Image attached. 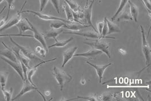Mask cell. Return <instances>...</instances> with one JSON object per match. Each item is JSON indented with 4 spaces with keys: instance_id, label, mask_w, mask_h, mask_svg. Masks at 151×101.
<instances>
[{
    "instance_id": "ffe728a7",
    "label": "cell",
    "mask_w": 151,
    "mask_h": 101,
    "mask_svg": "<svg viewBox=\"0 0 151 101\" xmlns=\"http://www.w3.org/2000/svg\"><path fill=\"white\" fill-rule=\"evenodd\" d=\"M106 22H107L108 28V32L107 35H109L110 34L119 33L121 32V29L118 27V26L110 20H108L107 18H106Z\"/></svg>"
},
{
    "instance_id": "3957f363",
    "label": "cell",
    "mask_w": 151,
    "mask_h": 101,
    "mask_svg": "<svg viewBox=\"0 0 151 101\" xmlns=\"http://www.w3.org/2000/svg\"><path fill=\"white\" fill-rule=\"evenodd\" d=\"M140 28L142 37V51L145 60V64L147 66V67H148L150 66L151 64V47L149 45V43L147 40L144 28L142 25L140 26Z\"/></svg>"
},
{
    "instance_id": "ba28073f",
    "label": "cell",
    "mask_w": 151,
    "mask_h": 101,
    "mask_svg": "<svg viewBox=\"0 0 151 101\" xmlns=\"http://www.w3.org/2000/svg\"><path fill=\"white\" fill-rule=\"evenodd\" d=\"M27 1H25L24 3L23 4V5L22 7V8L21 9V10L18 11H17V13L16 15H15L14 16H13L11 19L10 20H9L7 23L5 24L1 28H0V32H2L6 29H7L11 27L15 26L20 20L21 19V15H22V11L23 9V7L24 6L25 4H26Z\"/></svg>"
},
{
    "instance_id": "9c48e42d",
    "label": "cell",
    "mask_w": 151,
    "mask_h": 101,
    "mask_svg": "<svg viewBox=\"0 0 151 101\" xmlns=\"http://www.w3.org/2000/svg\"><path fill=\"white\" fill-rule=\"evenodd\" d=\"M32 90L38 91V88L36 87V86H34L31 83H30V82L27 79H24L23 81V85L21 89V92L13 99H12V101H15L23 96V95H25L26 93Z\"/></svg>"
},
{
    "instance_id": "cb8c5ba5",
    "label": "cell",
    "mask_w": 151,
    "mask_h": 101,
    "mask_svg": "<svg viewBox=\"0 0 151 101\" xmlns=\"http://www.w3.org/2000/svg\"><path fill=\"white\" fill-rule=\"evenodd\" d=\"M69 5L72 11L74 13H81L82 10L81 9L80 6L72 0H64Z\"/></svg>"
},
{
    "instance_id": "ac0fdd59",
    "label": "cell",
    "mask_w": 151,
    "mask_h": 101,
    "mask_svg": "<svg viewBox=\"0 0 151 101\" xmlns=\"http://www.w3.org/2000/svg\"><path fill=\"white\" fill-rule=\"evenodd\" d=\"M19 29L20 34H23L27 31H32V29L28 23L27 20L24 19H21V20L15 25Z\"/></svg>"
},
{
    "instance_id": "4fadbf2b",
    "label": "cell",
    "mask_w": 151,
    "mask_h": 101,
    "mask_svg": "<svg viewBox=\"0 0 151 101\" xmlns=\"http://www.w3.org/2000/svg\"><path fill=\"white\" fill-rule=\"evenodd\" d=\"M56 59H57V58H53L52 59H50V60H48V61H41L40 63H39L37 65L35 66L34 67L32 68H28V70L27 72V78L28 80L29 81L30 83H31L32 85H34V86H36L35 84L33 82L32 80V77L34 76L35 73L36 72V71L37 69V68L39 67V66H41L42 64H45V63H48V62H49L55 61Z\"/></svg>"
},
{
    "instance_id": "7c38bea8",
    "label": "cell",
    "mask_w": 151,
    "mask_h": 101,
    "mask_svg": "<svg viewBox=\"0 0 151 101\" xmlns=\"http://www.w3.org/2000/svg\"><path fill=\"white\" fill-rule=\"evenodd\" d=\"M86 63L88 64L90 66H91L92 67L94 68L96 70V73L99 77V82L101 83V80L103 79V77L104 73L105 70L109 66H110V65L112 64L111 63H109L108 64H106V65H104V66H98L94 64H92V63L89 62L88 61H86Z\"/></svg>"
},
{
    "instance_id": "8d00e7d4",
    "label": "cell",
    "mask_w": 151,
    "mask_h": 101,
    "mask_svg": "<svg viewBox=\"0 0 151 101\" xmlns=\"http://www.w3.org/2000/svg\"><path fill=\"white\" fill-rule=\"evenodd\" d=\"M49 0H40V11H42L47 6Z\"/></svg>"
},
{
    "instance_id": "5b68a950",
    "label": "cell",
    "mask_w": 151,
    "mask_h": 101,
    "mask_svg": "<svg viewBox=\"0 0 151 101\" xmlns=\"http://www.w3.org/2000/svg\"><path fill=\"white\" fill-rule=\"evenodd\" d=\"M25 19L27 20L28 23L29 24V25L30 26V27L32 29V32H34V36L33 37H34L35 39H36V40L38 41L42 46V47H44L45 50L47 51V52L48 53V47L46 42L45 40V38L44 37V34H41V32H40L38 29L35 27L31 23V21L28 19L27 18H25Z\"/></svg>"
},
{
    "instance_id": "2e32d148",
    "label": "cell",
    "mask_w": 151,
    "mask_h": 101,
    "mask_svg": "<svg viewBox=\"0 0 151 101\" xmlns=\"http://www.w3.org/2000/svg\"><path fill=\"white\" fill-rule=\"evenodd\" d=\"M101 53H102L101 51L97 50L96 49H94L92 47V49H89V50L87 52L74 54V57H83L89 59H92L93 58H95L97 55Z\"/></svg>"
},
{
    "instance_id": "7a4b0ae2",
    "label": "cell",
    "mask_w": 151,
    "mask_h": 101,
    "mask_svg": "<svg viewBox=\"0 0 151 101\" xmlns=\"http://www.w3.org/2000/svg\"><path fill=\"white\" fill-rule=\"evenodd\" d=\"M83 43L97 50L101 51L104 53L106 54L109 58H110V44L103 40L102 39H97V40L95 42H84Z\"/></svg>"
},
{
    "instance_id": "f35d334b",
    "label": "cell",
    "mask_w": 151,
    "mask_h": 101,
    "mask_svg": "<svg viewBox=\"0 0 151 101\" xmlns=\"http://www.w3.org/2000/svg\"><path fill=\"white\" fill-rule=\"evenodd\" d=\"M6 21L7 20H6V18H5L4 17H3V18L1 20H0V28H1L6 23Z\"/></svg>"
},
{
    "instance_id": "4316f807",
    "label": "cell",
    "mask_w": 151,
    "mask_h": 101,
    "mask_svg": "<svg viewBox=\"0 0 151 101\" xmlns=\"http://www.w3.org/2000/svg\"><path fill=\"white\" fill-rule=\"evenodd\" d=\"M9 74L7 72H0V85L1 89L5 88Z\"/></svg>"
},
{
    "instance_id": "e575fe53",
    "label": "cell",
    "mask_w": 151,
    "mask_h": 101,
    "mask_svg": "<svg viewBox=\"0 0 151 101\" xmlns=\"http://www.w3.org/2000/svg\"><path fill=\"white\" fill-rule=\"evenodd\" d=\"M97 28H98V33L99 34L101 39H102L103 37L101 36V33H102V30H103V28L104 21L98 22L97 24Z\"/></svg>"
},
{
    "instance_id": "6da1fadb",
    "label": "cell",
    "mask_w": 151,
    "mask_h": 101,
    "mask_svg": "<svg viewBox=\"0 0 151 101\" xmlns=\"http://www.w3.org/2000/svg\"><path fill=\"white\" fill-rule=\"evenodd\" d=\"M52 74L60 86L61 91L63 90L65 84L70 82L72 80V76L70 74L56 66H54L52 69Z\"/></svg>"
},
{
    "instance_id": "8fae6325",
    "label": "cell",
    "mask_w": 151,
    "mask_h": 101,
    "mask_svg": "<svg viewBox=\"0 0 151 101\" xmlns=\"http://www.w3.org/2000/svg\"><path fill=\"white\" fill-rule=\"evenodd\" d=\"M2 44L5 47H6V49H5V50H0V55L5 57L6 58H7L10 61H13L15 62H19L17 59L15 54L14 53V52L12 50V49L7 47L6 45L4 42H2Z\"/></svg>"
},
{
    "instance_id": "b9f144b4",
    "label": "cell",
    "mask_w": 151,
    "mask_h": 101,
    "mask_svg": "<svg viewBox=\"0 0 151 101\" xmlns=\"http://www.w3.org/2000/svg\"><path fill=\"white\" fill-rule=\"evenodd\" d=\"M4 1V0H0V4H1L2 1Z\"/></svg>"
},
{
    "instance_id": "484cf974",
    "label": "cell",
    "mask_w": 151,
    "mask_h": 101,
    "mask_svg": "<svg viewBox=\"0 0 151 101\" xmlns=\"http://www.w3.org/2000/svg\"><path fill=\"white\" fill-rule=\"evenodd\" d=\"M128 1H129V0H121V2H120V4H119V6L118 7V9H117V11L116 12V13L114 14V15L112 16L111 20H114L116 19L117 16H118L119 14L121 13V11H123L124 7L126 5V4H127Z\"/></svg>"
},
{
    "instance_id": "8992f818",
    "label": "cell",
    "mask_w": 151,
    "mask_h": 101,
    "mask_svg": "<svg viewBox=\"0 0 151 101\" xmlns=\"http://www.w3.org/2000/svg\"><path fill=\"white\" fill-rule=\"evenodd\" d=\"M95 1V0H92V1L91 2L89 6H87V5H86V7L82 10V14L83 18L84 19V20L86 21V22L87 23V25H89L90 27H92L93 30L97 33V31L96 30L95 27H94V26L93 25L91 21L92 7Z\"/></svg>"
},
{
    "instance_id": "44dd1931",
    "label": "cell",
    "mask_w": 151,
    "mask_h": 101,
    "mask_svg": "<svg viewBox=\"0 0 151 101\" xmlns=\"http://www.w3.org/2000/svg\"><path fill=\"white\" fill-rule=\"evenodd\" d=\"M62 7L64 9L65 13L66 14V17H67V20L70 21H74V16H73V13L72 10L70 9V7L68 5L67 3L63 4L62 5Z\"/></svg>"
},
{
    "instance_id": "ab89813d",
    "label": "cell",
    "mask_w": 151,
    "mask_h": 101,
    "mask_svg": "<svg viewBox=\"0 0 151 101\" xmlns=\"http://www.w3.org/2000/svg\"><path fill=\"white\" fill-rule=\"evenodd\" d=\"M45 95H50V92L49 91V90H47V91H46V92H45Z\"/></svg>"
},
{
    "instance_id": "d4e9b609",
    "label": "cell",
    "mask_w": 151,
    "mask_h": 101,
    "mask_svg": "<svg viewBox=\"0 0 151 101\" xmlns=\"http://www.w3.org/2000/svg\"><path fill=\"white\" fill-rule=\"evenodd\" d=\"M116 18L117 21H120L121 20H133L130 14L127 11H121Z\"/></svg>"
},
{
    "instance_id": "d6a6232c",
    "label": "cell",
    "mask_w": 151,
    "mask_h": 101,
    "mask_svg": "<svg viewBox=\"0 0 151 101\" xmlns=\"http://www.w3.org/2000/svg\"><path fill=\"white\" fill-rule=\"evenodd\" d=\"M144 6L147 8L150 16H151V4L150 0H142Z\"/></svg>"
},
{
    "instance_id": "74e56055",
    "label": "cell",
    "mask_w": 151,
    "mask_h": 101,
    "mask_svg": "<svg viewBox=\"0 0 151 101\" xmlns=\"http://www.w3.org/2000/svg\"><path fill=\"white\" fill-rule=\"evenodd\" d=\"M39 54H40L41 56H42L43 57H45V55L47 53V51L45 50V49L44 47H41V49L40 50V51L38 52Z\"/></svg>"
},
{
    "instance_id": "83f0119b",
    "label": "cell",
    "mask_w": 151,
    "mask_h": 101,
    "mask_svg": "<svg viewBox=\"0 0 151 101\" xmlns=\"http://www.w3.org/2000/svg\"><path fill=\"white\" fill-rule=\"evenodd\" d=\"M3 95H4V98L5 101H12V98L13 93V88H10L9 90H6L5 88L1 89Z\"/></svg>"
},
{
    "instance_id": "52a82bcc",
    "label": "cell",
    "mask_w": 151,
    "mask_h": 101,
    "mask_svg": "<svg viewBox=\"0 0 151 101\" xmlns=\"http://www.w3.org/2000/svg\"><path fill=\"white\" fill-rule=\"evenodd\" d=\"M25 13H32L34 14L35 15H36L37 16H38L40 19H42V20H60L63 21L66 23H69L70 21L63 19L62 18H60V17H56L55 16H52L50 15H49L47 14L42 13L40 12H37V11H32V10H24V11H22V14Z\"/></svg>"
},
{
    "instance_id": "4dcf8cb0",
    "label": "cell",
    "mask_w": 151,
    "mask_h": 101,
    "mask_svg": "<svg viewBox=\"0 0 151 101\" xmlns=\"http://www.w3.org/2000/svg\"><path fill=\"white\" fill-rule=\"evenodd\" d=\"M78 99H82V100H85L87 101H99V98L97 97H78L75 98H71L70 100H68V101H73V100H76Z\"/></svg>"
},
{
    "instance_id": "f1b7e54d",
    "label": "cell",
    "mask_w": 151,
    "mask_h": 101,
    "mask_svg": "<svg viewBox=\"0 0 151 101\" xmlns=\"http://www.w3.org/2000/svg\"><path fill=\"white\" fill-rule=\"evenodd\" d=\"M108 32V24L106 22V17H105L104 19V26L103 30H102V33H101V36L103 38H110V39H115L114 37L106 36Z\"/></svg>"
},
{
    "instance_id": "d590c367",
    "label": "cell",
    "mask_w": 151,
    "mask_h": 101,
    "mask_svg": "<svg viewBox=\"0 0 151 101\" xmlns=\"http://www.w3.org/2000/svg\"><path fill=\"white\" fill-rule=\"evenodd\" d=\"M21 36V37H33V36L31 35H26V34H0V37L5 36Z\"/></svg>"
},
{
    "instance_id": "5bb4252c",
    "label": "cell",
    "mask_w": 151,
    "mask_h": 101,
    "mask_svg": "<svg viewBox=\"0 0 151 101\" xmlns=\"http://www.w3.org/2000/svg\"><path fill=\"white\" fill-rule=\"evenodd\" d=\"M78 49V47H71L67 49L66 51H65L63 53V63H62V67H64L67 64V63L69 62L73 57L75 54L76 51Z\"/></svg>"
},
{
    "instance_id": "d6986e66",
    "label": "cell",
    "mask_w": 151,
    "mask_h": 101,
    "mask_svg": "<svg viewBox=\"0 0 151 101\" xmlns=\"http://www.w3.org/2000/svg\"><path fill=\"white\" fill-rule=\"evenodd\" d=\"M128 2L130 8V14L132 18V19L135 21V22L137 23V16L139 15V9L135 4H134L130 0H129Z\"/></svg>"
},
{
    "instance_id": "30bf717a",
    "label": "cell",
    "mask_w": 151,
    "mask_h": 101,
    "mask_svg": "<svg viewBox=\"0 0 151 101\" xmlns=\"http://www.w3.org/2000/svg\"><path fill=\"white\" fill-rule=\"evenodd\" d=\"M1 59H2L3 61H5L7 64H8L9 66H10L14 69V70L17 72V73L19 75V76L21 77V78L23 81L24 80L23 72V69H22V67L20 62H15L13 61L8 59L4 57H1Z\"/></svg>"
},
{
    "instance_id": "60d3db41",
    "label": "cell",
    "mask_w": 151,
    "mask_h": 101,
    "mask_svg": "<svg viewBox=\"0 0 151 101\" xmlns=\"http://www.w3.org/2000/svg\"><path fill=\"white\" fill-rule=\"evenodd\" d=\"M6 6H5L4 7L2 8V9L1 10V11H0V15H1V14L4 11V10H5V8H6Z\"/></svg>"
},
{
    "instance_id": "836d02e7",
    "label": "cell",
    "mask_w": 151,
    "mask_h": 101,
    "mask_svg": "<svg viewBox=\"0 0 151 101\" xmlns=\"http://www.w3.org/2000/svg\"><path fill=\"white\" fill-rule=\"evenodd\" d=\"M4 1L7 2V5H8V11H7V16L6 17V20H7L8 18H9V14H10V10L12 9V7H13L12 4H13L14 0H4Z\"/></svg>"
},
{
    "instance_id": "f546056e",
    "label": "cell",
    "mask_w": 151,
    "mask_h": 101,
    "mask_svg": "<svg viewBox=\"0 0 151 101\" xmlns=\"http://www.w3.org/2000/svg\"><path fill=\"white\" fill-rule=\"evenodd\" d=\"M66 25V23L60 21V20H55V21H53L50 23V26L53 28V29H58L60 28H63V27Z\"/></svg>"
},
{
    "instance_id": "1f68e13d",
    "label": "cell",
    "mask_w": 151,
    "mask_h": 101,
    "mask_svg": "<svg viewBox=\"0 0 151 101\" xmlns=\"http://www.w3.org/2000/svg\"><path fill=\"white\" fill-rule=\"evenodd\" d=\"M53 6L55 8V10L57 14L60 13V1L59 0H50Z\"/></svg>"
},
{
    "instance_id": "e0dca14e",
    "label": "cell",
    "mask_w": 151,
    "mask_h": 101,
    "mask_svg": "<svg viewBox=\"0 0 151 101\" xmlns=\"http://www.w3.org/2000/svg\"><path fill=\"white\" fill-rule=\"evenodd\" d=\"M63 34H74L78 36H81L83 37H86L87 38H91V39H101L99 33H96V32H92L89 31L88 32H63Z\"/></svg>"
},
{
    "instance_id": "9a60e30c",
    "label": "cell",
    "mask_w": 151,
    "mask_h": 101,
    "mask_svg": "<svg viewBox=\"0 0 151 101\" xmlns=\"http://www.w3.org/2000/svg\"><path fill=\"white\" fill-rule=\"evenodd\" d=\"M90 27L89 25H85L83 24H81L76 21H69V23H66V25L63 27L64 28L68 29L72 31H78L83 29L88 28Z\"/></svg>"
},
{
    "instance_id": "603a6c76",
    "label": "cell",
    "mask_w": 151,
    "mask_h": 101,
    "mask_svg": "<svg viewBox=\"0 0 151 101\" xmlns=\"http://www.w3.org/2000/svg\"><path fill=\"white\" fill-rule=\"evenodd\" d=\"M63 32V30L61 31H58V30H56L55 29H52L51 30H49L47 33L44 34V37L46 39L48 38H53L55 40L57 39V37Z\"/></svg>"
},
{
    "instance_id": "7402d4cb",
    "label": "cell",
    "mask_w": 151,
    "mask_h": 101,
    "mask_svg": "<svg viewBox=\"0 0 151 101\" xmlns=\"http://www.w3.org/2000/svg\"><path fill=\"white\" fill-rule=\"evenodd\" d=\"M74 40L73 37H70L68 40H65L59 41L57 39H55V42L52 45H50L48 47V48H51L53 47H63L68 45L70 42Z\"/></svg>"
},
{
    "instance_id": "277c9868",
    "label": "cell",
    "mask_w": 151,
    "mask_h": 101,
    "mask_svg": "<svg viewBox=\"0 0 151 101\" xmlns=\"http://www.w3.org/2000/svg\"><path fill=\"white\" fill-rule=\"evenodd\" d=\"M9 39L11 41V42L13 44H14V45L17 46L20 49V51L22 52V54H23L24 56L27 57L28 58H29V59H31V60H34V61H40V62L42 61L41 58H40L39 57H37L30 49L19 45L12 39V37L11 36H9Z\"/></svg>"
}]
</instances>
